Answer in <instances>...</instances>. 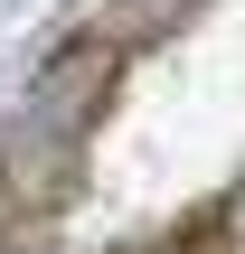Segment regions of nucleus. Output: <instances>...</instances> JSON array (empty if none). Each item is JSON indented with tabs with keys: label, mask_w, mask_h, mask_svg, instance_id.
Here are the masks:
<instances>
[{
	"label": "nucleus",
	"mask_w": 245,
	"mask_h": 254,
	"mask_svg": "<svg viewBox=\"0 0 245 254\" xmlns=\"http://www.w3.org/2000/svg\"><path fill=\"white\" fill-rule=\"evenodd\" d=\"M113 75H123V47H113V38H76V47H57V57L38 66L28 104H19V123L85 141V132H94V113H104V94H113Z\"/></svg>",
	"instance_id": "nucleus-1"
},
{
	"label": "nucleus",
	"mask_w": 245,
	"mask_h": 254,
	"mask_svg": "<svg viewBox=\"0 0 245 254\" xmlns=\"http://www.w3.org/2000/svg\"><path fill=\"white\" fill-rule=\"evenodd\" d=\"M76 170H85V141H66V132H38V123H9V141H0V198H9L19 217H47V207H66Z\"/></svg>",
	"instance_id": "nucleus-2"
},
{
	"label": "nucleus",
	"mask_w": 245,
	"mask_h": 254,
	"mask_svg": "<svg viewBox=\"0 0 245 254\" xmlns=\"http://www.w3.org/2000/svg\"><path fill=\"white\" fill-rule=\"evenodd\" d=\"M189 9H198V0H113L104 38H113V47H151V38H161V28H179Z\"/></svg>",
	"instance_id": "nucleus-3"
},
{
	"label": "nucleus",
	"mask_w": 245,
	"mask_h": 254,
	"mask_svg": "<svg viewBox=\"0 0 245 254\" xmlns=\"http://www.w3.org/2000/svg\"><path fill=\"white\" fill-rule=\"evenodd\" d=\"M123 254H198V245H179V236H170V245H123Z\"/></svg>",
	"instance_id": "nucleus-4"
},
{
	"label": "nucleus",
	"mask_w": 245,
	"mask_h": 254,
	"mask_svg": "<svg viewBox=\"0 0 245 254\" xmlns=\"http://www.w3.org/2000/svg\"><path fill=\"white\" fill-rule=\"evenodd\" d=\"M236 226H245V189H236Z\"/></svg>",
	"instance_id": "nucleus-5"
}]
</instances>
